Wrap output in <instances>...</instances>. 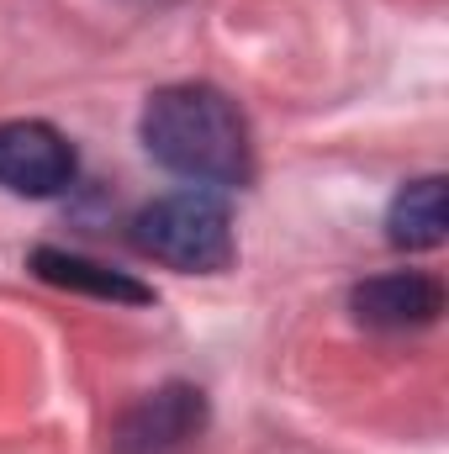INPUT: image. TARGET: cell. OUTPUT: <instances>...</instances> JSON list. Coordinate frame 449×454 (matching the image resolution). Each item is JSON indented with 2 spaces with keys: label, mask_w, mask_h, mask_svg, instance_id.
<instances>
[{
  "label": "cell",
  "mask_w": 449,
  "mask_h": 454,
  "mask_svg": "<svg viewBox=\"0 0 449 454\" xmlns=\"http://www.w3.org/2000/svg\"><path fill=\"white\" fill-rule=\"evenodd\" d=\"M138 137L154 164L196 191H232L254 175L248 121L217 85H164L148 96Z\"/></svg>",
  "instance_id": "1"
},
{
  "label": "cell",
  "mask_w": 449,
  "mask_h": 454,
  "mask_svg": "<svg viewBox=\"0 0 449 454\" xmlns=\"http://www.w3.org/2000/svg\"><path fill=\"white\" fill-rule=\"evenodd\" d=\"M132 243H138V254H148L180 275H223L238 254L227 207L196 185L148 201L132 217Z\"/></svg>",
  "instance_id": "2"
},
{
  "label": "cell",
  "mask_w": 449,
  "mask_h": 454,
  "mask_svg": "<svg viewBox=\"0 0 449 454\" xmlns=\"http://www.w3.org/2000/svg\"><path fill=\"white\" fill-rule=\"evenodd\" d=\"M75 143L48 121H0V185L27 201H48L75 185Z\"/></svg>",
  "instance_id": "3"
},
{
  "label": "cell",
  "mask_w": 449,
  "mask_h": 454,
  "mask_svg": "<svg viewBox=\"0 0 449 454\" xmlns=\"http://www.w3.org/2000/svg\"><path fill=\"white\" fill-rule=\"evenodd\" d=\"M207 428V396L185 380H169L159 391H148L143 402H132L116 418L112 450L116 454H180L196 444Z\"/></svg>",
  "instance_id": "4"
},
{
  "label": "cell",
  "mask_w": 449,
  "mask_h": 454,
  "mask_svg": "<svg viewBox=\"0 0 449 454\" xmlns=\"http://www.w3.org/2000/svg\"><path fill=\"white\" fill-rule=\"evenodd\" d=\"M349 312L365 323V328H381V333H413V328H429L439 323L445 312V286L434 275H418V270H391V275H370L349 291Z\"/></svg>",
  "instance_id": "5"
},
{
  "label": "cell",
  "mask_w": 449,
  "mask_h": 454,
  "mask_svg": "<svg viewBox=\"0 0 449 454\" xmlns=\"http://www.w3.org/2000/svg\"><path fill=\"white\" fill-rule=\"evenodd\" d=\"M27 270L59 291H80V296H96V301H116V307H148L154 301V286H143L138 275L112 270L101 259H85V254H69V248H32L27 254Z\"/></svg>",
  "instance_id": "6"
},
{
  "label": "cell",
  "mask_w": 449,
  "mask_h": 454,
  "mask_svg": "<svg viewBox=\"0 0 449 454\" xmlns=\"http://www.w3.org/2000/svg\"><path fill=\"white\" fill-rule=\"evenodd\" d=\"M386 238L407 254H423V248H439L449 238V185L445 175H423L413 185L397 191L391 212H386Z\"/></svg>",
  "instance_id": "7"
}]
</instances>
